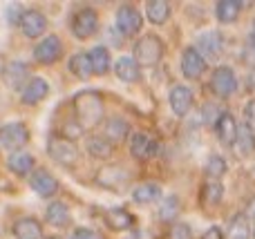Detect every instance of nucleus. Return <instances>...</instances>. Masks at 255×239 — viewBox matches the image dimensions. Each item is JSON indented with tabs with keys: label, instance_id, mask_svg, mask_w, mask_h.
I'll return each instance as SVG.
<instances>
[{
	"label": "nucleus",
	"instance_id": "1",
	"mask_svg": "<svg viewBox=\"0 0 255 239\" xmlns=\"http://www.w3.org/2000/svg\"><path fill=\"white\" fill-rule=\"evenodd\" d=\"M72 107H74L76 123L83 130H92L97 125H101L106 103H103V96L97 89H83V92H79L72 98Z\"/></svg>",
	"mask_w": 255,
	"mask_h": 239
},
{
	"label": "nucleus",
	"instance_id": "2",
	"mask_svg": "<svg viewBox=\"0 0 255 239\" xmlns=\"http://www.w3.org/2000/svg\"><path fill=\"white\" fill-rule=\"evenodd\" d=\"M163 52H166L163 40L154 34H145L134 43V49H132L134 56L132 58L136 61L139 67H154L163 58Z\"/></svg>",
	"mask_w": 255,
	"mask_h": 239
},
{
	"label": "nucleus",
	"instance_id": "3",
	"mask_svg": "<svg viewBox=\"0 0 255 239\" xmlns=\"http://www.w3.org/2000/svg\"><path fill=\"white\" fill-rule=\"evenodd\" d=\"M31 132L22 121H11V123H4L0 125V146L4 150L13 152H22V148L29 143Z\"/></svg>",
	"mask_w": 255,
	"mask_h": 239
},
{
	"label": "nucleus",
	"instance_id": "4",
	"mask_svg": "<svg viewBox=\"0 0 255 239\" xmlns=\"http://www.w3.org/2000/svg\"><path fill=\"white\" fill-rule=\"evenodd\" d=\"M47 155H49V159L56 161L58 165H76L81 152L74 141L56 134V137H49V141H47Z\"/></svg>",
	"mask_w": 255,
	"mask_h": 239
},
{
	"label": "nucleus",
	"instance_id": "5",
	"mask_svg": "<svg viewBox=\"0 0 255 239\" xmlns=\"http://www.w3.org/2000/svg\"><path fill=\"white\" fill-rule=\"evenodd\" d=\"M70 29H72V36L79 38V40L92 38V36L99 31V13H97V9L94 7H81L79 11L72 16Z\"/></svg>",
	"mask_w": 255,
	"mask_h": 239
},
{
	"label": "nucleus",
	"instance_id": "6",
	"mask_svg": "<svg viewBox=\"0 0 255 239\" xmlns=\"http://www.w3.org/2000/svg\"><path fill=\"white\" fill-rule=\"evenodd\" d=\"M115 22H117V29H119L121 36L132 38V36H136L141 31V27H143V13H141L134 4H121V7L117 9Z\"/></svg>",
	"mask_w": 255,
	"mask_h": 239
},
{
	"label": "nucleus",
	"instance_id": "7",
	"mask_svg": "<svg viewBox=\"0 0 255 239\" xmlns=\"http://www.w3.org/2000/svg\"><path fill=\"white\" fill-rule=\"evenodd\" d=\"M211 89L220 98H231L238 92V76H235V72L226 65L215 67L211 74Z\"/></svg>",
	"mask_w": 255,
	"mask_h": 239
},
{
	"label": "nucleus",
	"instance_id": "8",
	"mask_svg": "<svg viewBox=\"0 0 255 239\" xmlns=\"http://www.w3.org/2000/svg\"><path fill=\"white\" fill-rule=\"evenodd\" d=\"M61 56H63V40L56 34L40 38L38 45L34 47V61L40 63V65H54L56 61H61Z\"/></svg>",
	"mask_w": 255,
	"mask_h": 239
},
{
	"label": "nucleus",
	"instance_id": "9",
	"mask_svg": "<svg viewBox=\"0 0 255 239\" xmlns=\"http://www.w3.org/2000/svg\"><path fill=\"white\" fill-rule=\"evenodd\" d=\"M159 141L157 139H152V137H148L145 132H132L130 134V155H132V159H136V161H148V159H152V157H157L159 155Z\"/></svg>",
	"mask_w": 255,
	"mask_h": 239
},
{
	"label": "nucleus",
	"instance_id": "10",
	"mask_svg": "<svg viewBox=\"0 0 255 239\" xmlns=\"http://www.w3.org/2000/svg\"><path fill=\"white\" fill-rule=\"evenodd\" d=\"M27 183H29V188L36 192L38 197H45V199H49V197H56L58 192V179L54 177L49 170L45 168H36L34 172L27 177Z\"/></svg>",
	"mask_w": 255,
	"mask_h": 239
},
{
	"label": "nucleus",
	"instance_id": "11",
	"mask_svg": "<svg viewBox=\"0 0 255 239\" xmlns=\"http://www.w3.org/2000/svg\"><path fill=\"white\" fill-rule=\"evenodd\" d=\"M18 27H20L25 38H31V40L40 38V36H45V31H47V16H45L43 11H38V9H25Z\"/></svg>",
	"mask_w": 255,
	"mask_h": 239
},
{
	"label": "nucleus",
	"instance_id": "12",
	"mask_svg": "<svg viewBox=\"0 0 255 239\" xmlns=\"http://www.w3.org/2000/svg\"><path fill=\"white\" fill-rule=\"evenodd\" d=\"M193 103H195V96H193V89L188 85H172L170 92H168V105H170L172 114L184 119L190 110H193Z\"/></svg>",
	"mask_w": 255,
	"mask_h": 239
},
{
	"label": "nucleus",
	"instance_id": "13",
	"mask_svg": "<svg viewBox=\"0 0 255 239\" xmlns=\"http://www.w3.org/2000/svg\"><path fill=\"white\" fill-rule=\"evenodd\" d=\"M206 72V58L197 52V47H186L181 54V74L188 80H197Z\"/></svg>",
	"mask_w": 255,
	"mask_h": 239
},
{
	"label": "nucleus",
	"instance_id": "14",
	"mask_svg": "<svg viewBox=\"0 0 255 239\" xmlns=\"http://www.w3.org/2000/svg\"><path fill=\"white\" fill-rule=\"evenodd\" d=\"M2 80H4V85H7V87L20 89V92H22V87H25V85L31 80L29 65H27V63H22V61L7 63V65L2 67Z\"/></svg>",
	"mask_w": 255,
	"mask_h": 239
},
{
	"label": "nucleus",
	"instance_id": "15",
	"mask_svg": "<svg viewBox=\"0 0 255 239\" xmlns=\"http://www.w3.org/2000/svg\"><path fill=\"white\" fill-rule=\"evenodd\" d=\"M49 94V83L40 76H31V80L22 87L20 92V103L22 105H38L47 98Z\"/></svg>",
	"mask_w": 255,
	"mask_h": 239
},
{
	"label": "nucleus",
	"instance_id": "16",
	"mask_svg": "<svg viewBox=\"0 0 255 239\" xmlns=\"http://www.w3.org/2000/svg\"><path fill=\"white\" fill-rule=\"evenodd\" d=\"M128 179H130V174L121 165H106L97 172V183L103 188H110V190H121L128 183Z\"/></svg>",
	"mask_w": 255,
	"mask_h": 239
},
{
	"label": "nucleus",
	"instance_id": "17",
	"mask_svg": "<svg viewBox=\"0 0 255 239\" xmlns=\"http://www.w3.org/2000/svg\"><path fill=\"white\" fill-rule=\"evenodd\" d=\"M197 52L202 54L204 58H217L224 52V38H222L220 31H204L197 38Z\"/></svg>",
	"mask_w": 255,
	"mask_h": 239
},
{
	"label": "nucleus",
	"instance_id": "18",
	"mask_svg": "<svg viewBox=\"0 0 255 239\" xmlns=\"http://www.w3.org/2000/svg\"><path fill=\"white\" fill-rule=\"evenodd\" d=\"M103 222H106V226L110 228V231L124 233L134 226V215L126 208H110L103 213Z\"/></svg>",
	"mask_w": 255,
	"mask_h": 239
},
{
	"label": "nucleus",
	"instance_id": "19",
	"mask_svg": "<svg viewBox=\"0 0 255 239\" xmlns=\"http://www.w3.org/2000/svg\"><path fill=\"white\" fill-rule=\"evenodd\" d=\"M11 235L16 239H43V224L36 217H20L13 222Z\"/></svg>",
	"mask_w": 255,
	"mask_h": 239
},
{
	"label": "nucleus",
	"instance_id": "20",
	"mask_svg": "<svg viewBox=\"0 0 255 239\" xmlns=\"http://www.w3.org/2000/svg\"><path fill=\"white\" fill-rule=\"evenodd\" d=\"M103 137H106L112 146L124 143L126 139L130 137V123H128L126 119H121V116H112V119H108L106 123H103Z\"/></svg>",
	"mask_w": 255,
	"mask_h": 239
},
{
	"label": "nucleus",
	"instance_id": "21",
	"mask_svg": "<svg viewBox=\"0 0 255 239\" xmlns=\"http://www.w3.org/2000/svg\"><path fill=\"white\" fill-rule=\"evenodd\" d=\"M238 130H240V125L231 112H224L222 119L217 121V125H215L217 139H220L224 146H235V141H238Z\"/></svg>",
	"mask_w": 255,
	"mask_h": 239
},
{
	"label": "nucleus",
	"instance_id": "22",
	"mask_svg": "<svg viewBox=\"0 0 255 239\" xmlns=\"http://www.w3.org/2000/svg\"><path fill=\"white\" fill-rule=\"evenodd\" d=\"M85 150L90 152V157L101 159V161H108L115 155V146H112L103 134H90V137L85 139Z\"/></svg>",
	"mask_w": 255,
	"mask_h": 239
},
{
	"label": "nucleus",
	"instance_id": "23",
	"mask_svg": "<svg viewBox=\"0 0 255 239\" xmlns=\"http://www.w3.org/2000/svg\"><path fill=\"white\" fill-rule=\"evenodd\" d=\"M67 67H70L72 76H76L79 80H88L94 76V70H92V61H90V54L88 52H76L70 56L67 61Z\"/></svg>",
	"mask_w": 255,
	"mask_h": 239
},
{
	"label": "nucleus",
	"instance_id": "24",
	"mask_svg": "<svg viewBox=\"0 0 255 239\" xmlns=\"http://www.w3.org/2000/svg\"><path fill=\"white\" fill-rule=\"evenodd\" d=\"M115 74L121 83H136L141 79V67L132 56H121L115 63Z\"/></svg>",
	"mask_w": 255,
	"mask_h": 239
},
{
	"label": "nucleus",
	"instance_id": "25",
	"mask_svg": "<svg viewBox=\"0 0 255 239\" xmlns=\"http://www.w3.org/2000/svg\"><path fill=\"white\" fill-rule=\"evenodd\" d=\"M161 186L159 183H139V186L132 190V201L139 206H150L161 201Z\"/></svg>",
	"mask_w": 255,
	"mask_h": 239
},
{
	"label": "nucleus",
	"instance_id": "26",
	"mask_svg": "<svg viewBox=\"0 0 255 239\" xmlns=\"http://www.w3.org/2000/svg\"><path fill=\"white\" fill-rule=\"evenodd\" d=\"M34 165H36V159L31 155H27V152H13L7 159V168L13 174H18V177H29L34 172Z\"/></svg>",
	"mask_w": 255,
	"mask_h": 239
},
{
	"label": "nucleus",
	"instance_id": "27",
	"mask_svg": "<svg viewBox=\"0 0 255 239\" xmlns=\"http://www.w3.org/2000/svg\"><path fill=\"white\" fill-rule=\"evenodd\" d=\"M90 61H92V70H94V76H103L110 72L112 67V54L106 45H97V47L90 49Z\"/></svg>",
	"mask_w": 255,
	"mask_h": 239
},
{
	"label": "nucleus",
	"instance_id": "28",
	"mask_svg": "<svg viewBox=\"0 0 255 239\" xmlns=\"http://www.w3.org/2000/svg\"><path fill=\"white\" fill-rule=\"evenodd\" d=\"M45 219H47V224L54 228H65V226H70L72 215H70V208H67L65 204L52 201V204L47 206V210H45Z\"/></svg>",
	"mask_w": 255,
	"mask_h": 239
},
{
	"label": "nucleus",
	"instance_id": "29",
	"mask_svg": "<svg viewBox=\"0 0 255 239\" xmlns=\"http://www.w3.org/2000/svg\"><path fill=\"white\" fill-rule=\"evenodd\" d=\"M222 197H224V186L220 181H206L199 190V199L206 208H215L222 204Z\"/></svg>",
	"mask_w": 255,
	"mask_h": 239
},
{
	"label": "nucleus",
	"instance_id": "30",
	"mask_svg": "<svg viewBox=\"0 0 255 239\" xmlns=\"http://www.w3.org/2000/svg\"><path fill=\"white\" fill-rule=\"evenodd\" d=\"M145 18H148L152 25H163L170 18V4L166 0H150L145 4Z\"/></svg>",
	"mask_w": 255,
	"mask_h": 239
},
{
	"label": "nucleus",
	"instance_id": "31",
	"mask_svg": "<svg viewBox=\"0 0 255 239\" xmlns=\"http://www.w3.org/2000/svg\"><path fill=\"white\" fill-rule=\"evenodd\" d=\"M240 11H242V2L238 0H220L215 7V16L220 22H235L240 18Z\"/></svg>",
	"mask_w": 255,
	"mask_h": 239
},
{
	"label": "nucleus",
	"instance_id": "32",
	"mask_svg": "<svg viewBox=\"0 0 255 239\" xmlns=\"http://www.w3.org/2000/svg\"><path fill=\"white\" fill-rule=\"evenodd\" d=\"M235 148H238V152H240L242 157H251L253 152H255V132H253L251 128H249L247 123L240 125Z\"/></svg>",
	"mask_w": 255,
	"mask_h": 239
},
{
	"label": "nucleus",
	"instance_id": "33",
	"mask_svg": "<svg viewBox=\"0 0 255 239\" xmlns=\"http://www.w3.org/2000/svg\"><path fill=\"white\" fill-rule=\"evenodd\" d=\"M181 210V201L177 195H168L159 201V219L161 222H172Z\"/></svg>",
	"mask_w": 255,
	"mask_h": 239
},
{
	"label": "nucleus",
	"instance_id": "34",
	"mask_svg": "<svg viewBox=\"0 0 255 239\" xmlns=\"http://www.w3.org/2000/svg\"><path fill=\"white\" fill-rule=\"evenodd\" d=\"M226 170H229V165H226L224 157H220V155L208 157L206 165H204V172H206L208 181H220V179L226 174Z\"/></svg>",
	"mask_w": 255,
	"mask_h": 239
},
{
	"label": "nucleus",
	"instance_id": "35",
	"mask_svg": "<svg viewBox=\"0 0 255 239\" xmlns=\"http://www.w3.org/2000/svg\"><path fill=\"white\" fill-rule=\"evenodd\" d=\"M251 237V226H249L247 215H235L229 224V239H249Z\"/></svg>",
	"mask_w": 255,
	"mask_h": 239
},
{
	"label": "nucleus",
	"instance_id": "36",
	"mask_svg": "<svg viewBox=\"0 0 255 239\" xmlns=\"http://www.w3.org/2000/svg\"><path fill=\"white\" fill-rule=\"evenodd\" d=\"M222 114H224V112H222L220 105H215V103H206V105L202 107V119H204V123H206V125H213V128H215L217 121L222 119Z\"/></svg>",
	"mask_w": 255,
	"mask_h": 239
},
{
	"label": "nucleus",
	"instance_id": "37",
	"mask_svg": "<svg viewBox=\"0 0 255 239\" xmlns=\"http://www.w3.org/2000/svg\"><path fill=\"white\" fill-rule=\"evenodd\" d=\"M170 239H193V233H190L188 224H175L170 233Z\"/></svg>",
	"mask_w": 255,
	"mask_h": 239
},
{
	"label": "nucleus",
	"instance_id": "38",
	"mask_svg": "<svg viewBox=\"0 0 255 239\" xmlns=\"http://www.w3.org/2000/svg\"><path fill=\"white\" fill-rule=\"evenodd\" d=\"M70 239H103V237L97 231H92V228H76Z\"/></svg>",
	"mask_w": 255,
	"mask_h": 239
},
{
	"label": "nucleus",
	"instance_id": "39",
	"mask_svg": "<svg viewBox=\"0 0 255 239\" xmlns=\"http://www.w3.org/2000/svg\"><path fill=\"white\" fill-rule=\"evenodd\" d=\"M244 119H247V125L255 132V98L244 105Z\"/></svg>",
	"mask_w": 255,
	"mask_h": 239
},
{
	"label": "nucleus",
	"instance_id": "40",
	"mask_svg": "<svg viewBox=\"0 0 255 239\" xmlns=\"http://www.w3.org/2000/svg\"><path fill=\"white\" fill-rule=\"evenodd\" d=\"M202 239H224V233H222V228L213 226V228H208V231L204 233Z\"/></svg>",
	"mask_w": 255,
	"mask_h": 239
},
{
	"label": "nucleus",
	"instance_id": "41",
	"mask_svg": "<svg viewBox=\"0 0 255 239\" xmlns=\"http://www.w3.org/2000/svg\"><path fill=\"white\" fill-rule=\"evenodd\" d=\"M244 215H247V217H251V219H255V197H253L251 201H249V206H247V213H244Z\"/></svg>",
	"mask_w": 255,
	"mask_h": 239
},
{
	"label": "nucleus",
	"instance_id": "42",
	"mask_svg": "<svg viewBox=\"0 0 255 239\" xmlns=\"http://www.w3.org/2000/svg\"><path fill=\"white\" fill-rule=\"evenodd\" d=\"M249 43H251V49L255 52V22H253V29H251V38H249Z\"/></svg>",
	"mask_w": 255,
	"mask_h": 239
},
{
	"label": "nucleus",
	"instance_id": "43",
	"mask_svg": "<svg viewBox=\"0 0 255 239\" xmlns=\"http://www.w3.org/2000/svg\"><path fill=\"white\" fill-rule=\"evenodd\" d=\"M253 237H255V228H253Z\"/></svg>",
	"mask_w": 255,
	"mask_h": 239
}]
</instances>
